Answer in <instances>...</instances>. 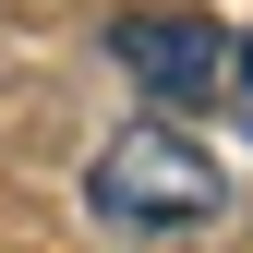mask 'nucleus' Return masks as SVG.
Wrapping results in <instances>:
<instances>
[{"mask_svg": "<svg viewBox=\"0 0 253 253\" xmlns=\"http://www.w3.org/2000/svg\"><path fill=\"white\" fill-rule=\"evenodd\" d=\"M84 205H97V229H121V241H181V229H205V217L229 205V169H217L193 133H169V121H133V133H109L84 157Z\"/></svg>", "mask_w": 253, "mask_h": 253, "instance_id": "nucleus-1", "label": "nucleus"}, {"mask_svg": "<svg viewBox=\"0 0 253 253\" xmlns=\"http://www.w3.org/2000/svg\"><path fill=\"white\" fill-rule=\"evenodd\" d=\"M109 60L145 84L157 109H205V97H217V60H229V24L145 0V12H109Z\"/></svg>", "mask_w": 253, "mask_h": 253, "instance_id": "nucleus-2", "label": "nucleus"}, {"mask_svg": "<svg viewBox=\"0 0 253 253\" xmlns=\"http://www.w3.org/2000/svg\"><path fill=\"white\" fill-rule=\"evenodd\" d=\"M217 109L253 133V24H229V60H217Z\"/></svg>", "mask_w": 253, "mask_h": 253, "instance_id": "nucleus-3", "label": "nucleus"}]
</instances>
